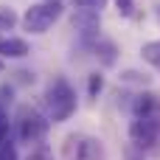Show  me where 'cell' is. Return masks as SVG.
<instances>
[{"mask_svg": "<svg viewBox=\"0 0 160 160\" xmlns=\"http://www.w3.org/2000/svg\"><path fill=\"white\" fill-rule=\"evenodd\" d=\"M124 160H146V158H143V152H141L138 146H132V143H129V146L124 149Z\"/></svg>", "mask_w": 160, "mask_h": 160, "instance_id": "d6986e66", "label": "cell"}, {"mask_svg": "<svg viewBox=\"0 0 160 160\" xmlns=\"http://www.w3.org/2000/svg\"><path fill=\"white\" fill-rule=\"evenodd\" d=\"M51 129V118L42 115L37 107H20L17 112V135L22 143H42Z\"/></svg>", "mask_w": 160, "mask_h": 160, "instance_id": "3957f363", "label": "cell"}, {"mask_svg": "<svg viewBox=\"0 0 160 160\" xmlns=\"http://www.w3.org/2000/svg\"><path fill=\"white\" fill-rule=\"evenodd\" d=\"M62 0H42V3H34L25 8V14L20 17L22 28L28 34H45L59 17H62Z\"/></svg>", "mask_w": 160, "mask_h": 160, "instance_id": "7a4b0ae2", "label": "cell"}, {"mask_svg": "<svg viewBox=\"0 0 160 160\" xmlns=\"http://www.w3.org/2000/svg\"><path fill=\"white\" fill-rule=\"evenodd\" d=\"M160 138V118L158 115H138L129 124V143L138 146L141 152L152 149Z\"/></svg>", "mask_w": 160, "mask_h": 160, "instance_id": "277c9868", "label": "cell"}, {"mask_svg": "<svg viewBox=\"0 0 160 160\" xmlns=\"http://www.w3.org/2000/svg\"><path fill=\"white\" fill-rule=\"evenodd\" d=\"M0 70H3V59H0Z\"/></svg>", "mask_w": 160, "mask_h": 160, "instance_id": "ffe728a7", "label": "cell"}, {"mask_svg": "<svg viewBox=\"0 0 160 160\" xmlns=\"http://www.w3.org/2000/svg\"><path fill=\"white\" fill-rule=\"evenodd\" d=\"M141 53H143V59L149 62V65H155L160 70V39H152V42H146L143 48H141Z\"/></svg>", "mask_w": 160, "mask_h": 160, "instance_id": "8fae6325", "label": "cell"}, {"mask_svg": "<svg viewBox=\"0 0 160 160\" xmlns=\"http://www.w3.org/2000/svg\"><path fill=\"white\" fill-rule=\"evenodd\" d=\"M121 82H129V84H146L149 79H146L143 73H138V70H124V73H121Z\"/></svg>", "mask_w": 160, "mask_h": 160, "instance_id": "5bb4252c", "label": "cell"}, {"mask_svg": "<svg viewBox=\"0 0 160 160\" xmlns=\"http://www.w3.org/2000/svg\"><path fill=\"white\" fill-rule=\"evenodd\" d=\"M73 31L79 34V39L84 45H93L98 39V31H101V11H93V8H73Z\"/></svg>", "mask_w": 160, "mask_h": 160, "instance_id": "5b68a950", "label": "cell"}, {"mask_svg": "<svg viewBox=\"0 0 160 160\" xmlns=\"http://www.w3.org/2000/svg\"><path fill=\"white\" fill-rule=\"evenodd\" d=\"M45 110L53 124H65L76 112V90L65 76H53L45 90Z\"/></svg>", "mask_w": 160, "mask_h": 160, "instance_id": "6da1fadb", "label": "cell"}, {"mask_svg": "<svg viewBox=\"0 0 160 160\" xmlns=\"http://www.w3.org/2000/svg\"><path fill=\"white\" fill-rule=\"evenodd\" d=\"M0 160H20V158H17L14 143H8V141H3V143H0Z\"/></svg>", "mask_w": 160, "mask_h": 160, "instance_id": "e0dca14e", "label": "cell"}, {"mask_svg": "<svg viewBox=\"0 0 160 160\" xmlns=\"http://www.w3.org/2000/svg\"><path fill=\"white\" fill-rule=\"evenodd\" d=\"M17 22H20L17 11H14V8H8V6H0V37H3L6 31H11Z\"/></svg>", "mask_w": 160, "mask_h": 160, "instance_id": "30bf717a", "label": "cell"}, {"mask_svg": "<svg viewBox=\"0 0 160 160\" xmlns=\"http://www.w3.org/2000/svg\"><path fill=\"white\" fill-rule=\"evenodd\" d=\"M25 160H53V152H51L48 146L39 143V146H34V149L28 152V158H25Z\"/></svg>", "mask_w": 160, "mask_h": 160, "instance_id": "4fadbf2b", "label": "cell"}, {"mask_svg": "<svg viewBox=\"0 0 160 160\" xmlns=\"http://www.w3.org/2000/svg\"><path fill=\"white\" fill-rule=\"evenodd\" d=\"M65 155H68V160H104V149H101V141H96V138L70 135Z\"/></svg>", "mask_w": 160, "mask_h": 160, "instance_id": "8992f818", "label": "cell"}, {"mask_svg": "<svg viewBox=\"0 0 160 160\" xmlns=\"http://www.w3.org/2000/svg\"><path fill=\"white\" fill-rule=\"evenodd\" d=\"M73 8H93V11H101L107 0H70Z\"/></svg>", "mask_w": 160, "mask_h": 160, "instance_id": "2e32d148", "label": "cell"}, {"mask_svg": "<svg viewBox=\"0 0 160 160\" xmlns=\"http://www.w3.org/2000/svg\"><path fill=\"white\" fill-rule=\"evenodd\" d=\"M93 51H96V56H98V62L104 65V68H112L115 62H118V48H115V42L112 39H96L93 42Z\"/></svg>", "mask_w": 160, "mask_h": 160, "instance_id": "ba28073f", "label": "cell"}, {"mask_svg": "<svg viewBox=\"0 0 160 160\" xmlns=\"http://www.w3.org/2000/svg\"><path fill=\"white\" fill-rule=\"evenodd\" d=\"M104 90V73H90L87 76V96L98 98V93Z\"/></svg>", "mask_w": 160, "mask_h": 160, "instance_id": "7c38bea8", "label": "cell"}, {"mask_svg": "<svg viewBox=\"0 0 160 160\" xmlns=\"http://www.w3.org/2000/svg\"><path fill=\"white\" fill-rule=\"evenodd\" d=\"M132 112H135V118L138 115H155V107H158V96H152V93H138V96H132Z\"/></svg>", "mask_w": 160, "mask_h": 160, "instance_id": "9c48e42d", "label": "cell"}, {"mask_svg": "<svg viewBox=\"0 0 160 160\" xmlns=\"http://www.w3.org/2000/svg\"><path fill=\"white\" fill-rule=\"evenodd\" d=\"M28 53H31V48L22 37H3L0 39V59H25Z\"/></svg>", "mask_w": 160, "mask_h": 160, "instance_id": "52a82bcc", "label": "cell"}, {"mask_svg": "<svg viewBox=\"0 0 160 160\" xmlns=\"http://www.w3.org/2000/svg\"><path fill=\"white\" fill-rule=\"evenodd\" d=\"M115 8H118L121 17H132V11H135V0H115Z\"/></svg>", "mask_w": 160, "mask_h": 160, "instance_id": "ac0fdd59", "label": "cell"}, {"mask_svg": "<svg viewBox=\"0 0 160 160\" xmlns=\"http://www.w3.org/2000/svg\"><path fill=\"white\" fill-rule=\"evenodd\" d=\"M8 127H11L8 112H6V107L0 104V143H3V141H8Z\"/></svg>", "mask_w": 160, "mask_h": 160, "instance_id": "9a60e30c", "label": "cell"}]
</instances>
